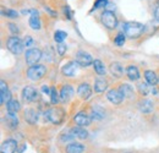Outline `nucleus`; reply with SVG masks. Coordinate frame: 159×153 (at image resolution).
<instances>
[{
    "label": "nucleus",
    "instance_id": "nucleus-29",
    "mask_svg": "<svg viewBox=\"0 0 159 153\" xmlns=\"http://www.w3.org/2000/svg\"><path fill=\"white\" fill-rule=\"evenodd\" d=\"M103 118H104V112L100 108H93V110H92V119L100 120Z\"/></svg>",
    "mask_w": 159,
    "mask_h": 153
},
{
    "label": "nucleus",
    "instance_id": "nucleus-11",
    "mask_svg": "<svg viewBox=\"0 0 159 153\" xmlns=\"http://www.w3.org/2000/svg\"><path fill=\"white\" fill-rule=\"evenodd\" d=\"M77 69H79V64L76 61H70L67 63L64 67H62V74L65 76H75V74L77 72Z\"/></svg>",
    "mask_w": 159,
    "mask_h": 153
},
{
    "label": "nucleus",
    "instance_id": "nucleus-8",
    "mask_svg": "<svg viewBox=\"0 0 159 153\" xmlns=\"http://www.w3.org/2000/svg\"><path fill=\"white\" fill-rule=\"evenodd\" d=\"M22 98L25 102H34L37 100L38 98V93H37V90L31 87V86H27L22 90Z\"/></svg>",
    "mask_w": 159,
    "mask_h": 153
},
{
    "label": "nucleus",
    "instance_id": "nucleus-43",
    "mask_svg": "<svg viewBox=\"0 0 159 153\" xmlns=\"http://www.w3.org/2000/svg\"><path fill=\"white\" fill-rule=\"evenodd\" d=\"M154 19L159 21V6H157L156 10H154Z\"/></svg>",
    "mask_w": 159,
    "mask_h": 153
},
{
    "label": "nucleus",
    "instance_id": "nucleus-44",
    "mask_svg": "<svg viewBox=\"0 0 159 153\" xmlns=\"http://www.w3.org/2000/svg\"><path fill=\"white\" fill-rule=\"evenodd\" d=\"M157 2H158V5H159V0H157Z\"/></svg>",
    "mask_w": 159,
    "mask_h": 153
},
{
    "label": "nucleus",
    "instance_id": "nucleus-18",
    "mask_svg": "<svg viewBox=\"0 0 159 153\" xmlns=\"http://www.w3.org/2000/svg\"><path fill=\"white\" fill-rule=\"evenodd\" d=\"M119 91L124 98H129V99L134 98V88L129 83H122L119 87Z\"/></svg>",
    "mask_w": 159,
    "mask_h": 153
},
{
    "label": "nucleus",
    "instance_id": "nucleus-25",
    "mask_svg": "<svg viewBox=\"0 0 159 153\" xmlns=\"http://www.w3.org/2000/svg\"><path fill=\"white\" fill-rule=\"evenodd\" d=\"M108 87V82L104 80V78H97L94 81V91L98 92V93H102L107 90Z\"/></svg>",
    "mask_w": 159,
    "mask_h": 153
},
{
    "label": "nucleus",
    "instance_id": "nucleus-12",
    "mask_svg": "<svg viewBox=\"0 0 159 153\" xmlns=\"http://www.w3.org/2000/svg\"><path fill=\"white\" fill-rule=\"evenodd\" d=\"M59 95L62 102H69L72 98V96H74V88H72V86H70V85L62 86L61 90H60Z\"/></svg>",
    "mask_w": 159,
    "mask_h": 153
},
{
    "label": "nucleus",
    "instance_id": "nucleus-16",
    "mask_svg": "<svg viewBox=\"0 0 159 153\" xmlns=\"http://www.w3.org/2000/svg\"><path fill=\"white\" fill-rule=\"evenodd\" d=\"M4 121L6 123L7 128H10V129H16L19 126V119L15 115V113H7L4 118Z\"/></svg>",
    "mask_w": 159,
    "mask_h": 153
},
{
    "label": "nucleus",
    "instance_id": "nucleus-40",
    "mask_svg": "<svg viewBox=\"0 0 159 153\" xmlns=\"http://www.w3.org/2000/svg\"><path fill=\"white\" fill-rule=\"evenodd\" d=\"M6 91H9L7 85L5 83V81H1L0 82V92H6Z\"/></svg>",
    "mask_w": 159,
    "mask_h": 153
},
{
    "label": "nucleus",
    "instance_id": "nucleus-33",
    "mask_svg": "<svg viewBox=\"0 0 159 153\" xmlns=\"http://www.w3.org/2000/svg\"><path fill=\"white\" fill-rule=\"evenodd\" d=\"M66 38V33L64 31H57L54 33V40L58 43H62V40Z\"/></svg>",
    "mask_w": 159,
    "mask_h": 153
},
{
    "label": "nucleus",
    "instance_id": "nucleus-13",
    "mask_svg": "<svg viewBox=\"0 0 159 153\" xmlns=\"http://www.w3.org/2000/svg\"><path fill=\"white\" fill-rule=\"evenodd\" d=\"M77 95L82 99H88L92 96V88L88 83H81L77 88Z\"/></svg>",
    "mask_w": 159,
    "mask_h": 153
},
{
    "label": "nucleus",
    "instance_id": "nucleus-30",
    "mask_svg": "<svg viewBox=\"0 0 159 153\" xmlns=\"http://www.w3.org/2000/svg\"><path fill=\"white\" fill-rule=\"evenodd\" d=\"M0 103L1 104H5V103H9L11 100V92L10 91H6V92H0Z\"/></svg>",
    "mask_w": 159,
    "mask_h": 153
},
{
    "label": "nucleus",
    "instance_id": "nucleus-21",
    "mask_svg": "<svg viewBox=\"0 0 159 153\" xmlns=\"http://www.w3.org/2000/svg\"><path fill=\"white\" fill-rule=\"evenodd\" d=\"M126 75H127V77H129L131 81H137L139 78V76H141L139 69H137L135 65L127 66V69H126Z\"/></svg>",
    "mask_w": 159,
    "mask_h": 153
},
{
    "label": "nucleus",
    "instance_id": "nucleus-15",
    "mask_svg": "<svg viewBox=\"0 0 159 153\" xmlns=\"http://www.w3.org/2000/svg\"><path fill=\"white\" fill-rule=\"evenodd\" d=\"M107 98H108L113 104H116V105L120 104V103L122 102V99H124V97L120 93L119 90H110V91H108Z\"/></svg>",
    "mask_w": 159,
    "mask_h": 153
},
{
    "label": "nucleus",
    "instance_id": "nucleus-4",
    "mask_svg": "<svg viewBox=\"0 0 159 153\" xmlns=\"http://www.w3.org/2000/svg\"><path fill=\"white\" fill-rule=\"evenodd\" d=\"M6 47L7 49L12 53V54H21L23 52V48H25V43L23 40H21L19 37H10L7 39V43H6Z\"/></svg>",
    "mask_w": 159,
    "mask_h": 153
},
{
    "label": "nucleus",
    "instance_id": "nucleus-10",
    "mask_svg": "<svg viewBox=\"0 0 159 153\" xmlns=\"http://www.w3.org/2000/svg\"><path fill=\"white\" fill-rule=\"evenodd\" d=\"M1 153H15L17 150V142L14 138H7L1 145Z\"/></svg>",
    "mask_w": 159,
    "mask_h": 153
},
{
    "label": "nucleus",
    "instance_id": "nucleus-32",
    "mask_svg": "<svg viewBox=\"0 0 159 153\" xmlns=\"http://www.w3.org/2000/svg\"><path fill=\"white\" fill-rule=\"evenodd\" d=\"M59 96L60 95H58L57 88L55 87H52V91H50V102H52V104H57L58 103Z\"/></svg>",
    "mask_w": 159,
    "mask_h": 153
},
{
    "label": "nucleus",
    "instance_id": "nucleus-41",
    "mask_svg": "<svg viewBox=\"0 0 159 153\" xmlns=\"http://www.w3.org/2000/svg\"><path fill=\"white\" fill-rule=\"evenodd\" d=\"M115 9V5L113 4V2H108L107 5H105V11H113Z\"/></svg>",
    "mask_w": 159,
    "mask_h": 153
},
{
    "label": "nucleus",
    "instance_id": "nucleus-28",
    "mask_svg": "<svg viewBox=\"0 0 159 153\" xmlns=\"http://www.w3.org/2000/svg\"><path fill=\"white\" fill-rule=\"evenodd\" d=\"M149 86H151V85H147V83H144V82L139 83V86H137V90H139V95H142V96H148V95L151 93V91L153 90V88H151Z\"/></svg>",
    "mask_w": 159,
    "mask_h": 153
},
{
    "label": "nucleus",
    "instance_id": "nucleus-37",
    "mask_svg": "<svg viewBox=\"0 0 159 153\" xmlns=\"http://www.w3.org/2000/svg\"><path fill=\"white\" fill-rule=\"evenodd\" d=\"M7 26H9V30L11 31L12 35H17V33H19V27H17L15 23H9Z\"/></svg>",
    "mask_w": 159,
    "mask_h": 153
},
{
    "label": "nucleus",
    "instance_id": "nucleus-9",
    "mask_svg": "<svg viewBox=\"0 0 159 153\" xmlns=\"http://www.w3.org/2000/svg\"><path fill=\"white\" fill-rule=\"evenodd\" d=\"M74 123H75L77 126H82V128L89 126L91 123H92V118L88 114L83 113V112H80L79 114L74 118Z\"/></svg>",
    "mask_w": 159,
    "mask_h": 153
},
{
    "label": "nucleus",
    "instance_id": "nucleus-19",
    "mask_svg": "<svg viewBox=\"0 0 159 153\" xmlns=\"http://www.w3.org/2000/svg\"><path fill=\"white\" fill-rule=\"evenodd\" d=\"M84 146L79 142H71L66 146V153H83Z\"/></svg>",
    "mask_w": 159,
    "mask_h": 153
},
{
    "label": "nucleus",
    "instance_id": "nucleus-5",
    "mask_svg": "<svg viewBox=\"0 0 159 153\" xmlns=\"http://www.w3.org/2000/svg\"><path fill=\"white\" fill-rule=\"evenodd\" d=\"M40 58H42V52H40V49H38V48H31V49H28V50L26 52V54H25L26 63H27L28 65H31V66L36 65L40 60Z\"/></svg>",
    "mask_w": 159,
    "mask_h": 153
},
{
    "label": "nucleus",
    "instance_id": "nucleus-7",
    "mask_svg": "<svg viewBox=\"0 0 159 153\" xmlns=\"http://www.w3.org/2000/svg\"><path fill=\"white\" fill-rule=\"evenodd\" d=\"M76 63L79 64L80 66L87 67V66L93 64V59L91 57V54H88V53H86L83 50H80L76 54Z\"/></svg>",
    "mask_w": 159,
    "mask_h": 153
},
{
    "label": "nucleus",
    "instance_id": "nucleus-6",
    "mask_svg": "<svg viewBox=\"0 0 159 153\" xmlns=\"http://www.w3.org/2000/svg\"><path fill=\"white\" fill-rule=\"evenodd\" d=\"M102 22L109 30H113L118 26V19L113 11H104L102 14Z\"/></svg>",
    "mask_w": 159,
    "mask_h": 153
},
{
    "label": "nucleus",
    "instance_id": "nucleus-31",
    "mask_svg": "<svg viewBox=\"0 0 159 153\" xmlns=\"http://www.w3.org/2000/svg\"><path fill=\"white\" fill-rule=\"evenodd\" d=\"M74 140H75V135L72 134L71 131H70L69 134H62L60 136V141H61V142H65V143H67V142H74Z\"/></svg>",
    "mask_w": 159,
    "mask_h": 153
},
{
    "label": "nucleus",
    "instance_id": "nucleus-35",
    "mask_svg": "<svg viewBox=\"0 0 159 153\" xmlns=\"http://www.w3.org/2000/svg\"><path fill=\"white\" fill-rule=\"evenodd\" d=\"M6 17H10V19H16L17 16H19V14H17V11H15V10H10V9H7V10H5L4 12H2Z\"/></svg>",
    "mask_w": 159,
    "mask_h": 153
},
{
    "label": "nucleus",
    "instance_id": "nucleus-3",
    "mask_svg": "<svg viewBox=\"0 0 159 153\" xmlns=\"http://www.w3.org/2000/svg\"><path fill=\"white\" fill-rule=\"evenodd\" d=\"M45 74H47V69L44 65H33L30 66V69L27 70V77L32 81H39L40 78L44 77Z\"/></svg>",
    "mask_w": 159,
    "mask_h": 153
},
{
    "label": "nucleus",
    "instance_id": "nucleus-34",
    "mask_svg": "<svg viewBox=\"0 0 159 153\" xmlns=\"http://www.w3.org/2000/svg\"><path fill=\"white\" fill-rule=\"evenodd\" d=\"M114 43H115L116 45H119V47L124 45V43H125V33H119V35L115 37V39H114Z\"/></svg>",
    "mask_w": 159,
    "mask_h": 153
},
{
    "label": "nucleus",
    "instance_id": "nucleus-20",
    "mask_svg": "<svg viewBox=\"0 0 159 153\" xmlns=\"http://www.w3.org/2000/svg\"><path fill=\"white\" fill-rule=\"evenodd\" d=\"M25 119H26V121L28 123V124H31V125H33V124H36L37 123V119H38V114H37V112L34 110V109H26L25 110Z\"/></svg>",
    "mask_w": 159,
    "mask_h": 153
},
{
    "label": "nucleus",
    "instance_id": "nucleus-23",
    "mask_svg": "<svg viewBox=\"0 0 159 153\" xmlns=\"http://www.w3.org/2000/svg\"><path fill=\"white\" fill-rule=\"evenodd\" d=\"M144 78L147 80V82H148L151 86H156L159 81V77L157 76L156 72L152 71V70H147V71H144Z\"/></svg>",
    "mask_w": 159,
    "mask_h": 153
},
{
    "label": "nucleus",
    "instance_id": "nucleus-26",
    "mask_svg": "<svg viewBox=\"0 0 159 153\" xmlns=\"http://www.w3.org/2000/svg\"><path fill=\"white\" fill-rule=\"evenodd\" d=\"M6 109L9 113H17L21 109V105L16 99H11L9 103H6Z\"/></svg>",
    "mask_w": 159,
    "mask_h": 153
},
{
    "label": "nucleus",
    "instance_id": "nucleus-36",
    "mask_svg": "<svg viewBox=\"0 0 159 153\" xmlns=\"http://www.w3.org/2000/svg\"><path fill=\"white\" fill-rule=\"evenodd\" d=\"M66 44H64V43H59L58 44V53H59V55H64L65 54V52H66Z\"/></svg>",
    "mask_w": 159,
    "mask_h": 153
},
{
    "label": "nucleus",
    "instance_id": "nucleus-17",
    "mask_svg": "<svg viewBox=\"0 0 159 153\" xmlns=\"http://www.w3.org/2000/svg\"><path fill=\"white\" fill-rule=\"evenodd\" d=\"M30 26L32 30H36L38 31L40 28V20L39 16H38V11L36 10H31V17H30V21H28Z\"/></svg>",
    "mask_w": 159,
    "mask_h": 153
},
{
    "label": "nucleus",
    "instance_id": "nucleus-27",
    "mask_svg": "<svg viewBox=\"0 0 159 153\" xmlns=\"http://www.w3.org/2000/svg\"><path fill=\"white\" fill-rule=\"evenodd\" d=\"M93 67H94V70H96V72L100 75V76H103V75H105V65L100 61V60H94L93 61Z\"/></svg>",
    "mask_w": 159,
    "mask_h": 153
},
{
    "label": "nucleus",
    "instance_id": "nucleus-14",
    "mask_svg": "<svg viewBox=\"0 0 159 153\" xmlns=\"http://www.w3.org/2000/svg\"><path fill=\"white\" fill-rule=\"evenodd\" d=\"M139 108L142 113L149 114V113H152L153 109H154V103H153V100H151V99H143V100H141L139 103Z\"/></svg>",
    "mask_w": 159,
    "mask_h": 153
},
{
    "label": "nucleus",
    "instance_id": "nucleus-2",
    "mask_svg": "<svg viewBox=\"0 0 159 153\" xmlns=\"http://www.w3.org/2000/svg\"><path fill=\"white\" fill-rule=\"evenodd\" d=\"M45 119L48 120V121H50L52 124H55V125H58V124H61L62 123V120H64V118H65V112L59 108V107H54V108H50V109H48L47 112H45Z\"/></svg>",
    "mask_w": 159,
    "mask_h": 153
},
{
    "label": "nucleus",
    "instance_id": "nucleus-22",
    "mask_svg": "<svg viewBox=\"0 0 159 153\" xmlns=\"http://www.w3.org/2000/svg\"><path fill=\"white\" fill-rule=\"evenodd\" d=\"M110 72H111L113 76L121 77L122 74H124V67H122V65H121L120 63L115 61V63H113V64L110 65Z\"/></svg>",
    "mask_w": 159,
    "mask_h": 153
},
{
    "label": "nucleus",
    "instance_id": "nucleus-39",
    "mask_svg": "<svg viewBox=\"0 0 159 153\" xmlns=\"http://www.w3.org/2000/svg\"><path fill=\"white\" fill-rule=\"evenodd\" d=\"M108 2H107V0H97L96 1V4H94V7L93 9H98L100 6H105Z\"/></svg>",
    "mask_w": 159,
    "mask_h": 153
},
{
    "label": "nucleus",
    "instance_id": "nucleus-1",
    "mask_svg": "<svg viewBox=\"0 0 159 153\" xmlns=\"http://www.w3.org/2000/svg\"><path fill=\"white\" fill-rule=\"evenodd\" d=\"M144 26L139 22H125L122 25V31L125 36H129L130 38H137L143 33Z\"/></svg>",
    "mask_w": 159,
    "mask_h": 153
},
{
    "label": "nucleus",
    "instance_id": "nucleus-42",
    "mask_svg": "<svg viewBox=\"0 0 159 153\" xmlns=\"http://www.w3.org/2000/svg\"><path fill=\"white\" fill-rule=\"evenodd\" d=\"M50 91H52V88H49L48 86H43L42 87V92L45 93V95H48V96H50Z\"/></svg>",
    "mask_w": 159,
    "mask_h": 153
},
{
    "label": "nucleus",
    "instance_id": "nucleus-38",
    "mask_svg": "<svg viewBox=\"0 0 159 153\" xmlns=\"http://www.w3.org/2000/svg\"><path fill=\"white\" fill-rule=\"evenodd\" d=\"M23 43H25V45H26V47H32V45L34 44V40H33L32 37L27 36V37L25 38V40H23Z\"/></svg>",
    "mask_w": 159,
    "mask_h": 153
},
{
    "label": "nucleus",
    "instance_id": "nucleus-24",
    "mask_svg": "<svg viewBox=\"0 0 159 153\" xmlns=\"http://www.w3.org/2000/svg\"><path fill=\"white\" fill-rule=\"evenodd\" d=\"M72 134L75 135V137H77L80 140H86L88 137V132L82 128V126H75L70 130Z\"/></svg>",
    "mask_w": 159,
    "mask_h": 153
}]
</instances>
